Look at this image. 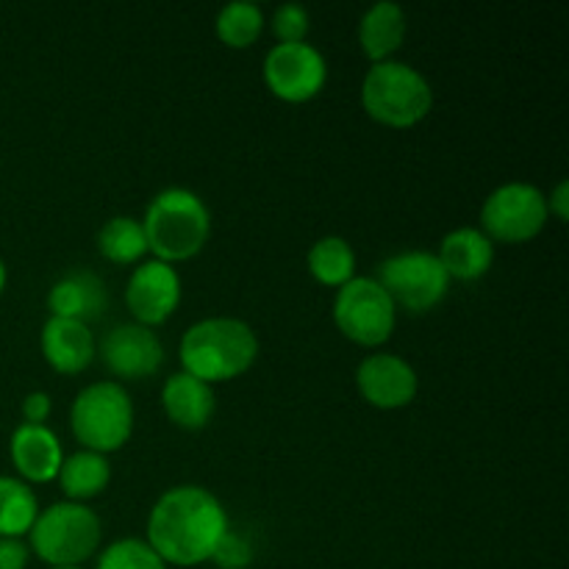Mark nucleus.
<instances>
[{"instance_id": "obj_1", "label": "nucleus", "mask_w": 569, "mask_h": 569, "mask_svg": "<svg viewBox=\"0 0 569 569\" xmlns=\"http://www.w3.org/2000/svg\"><path fill=\"white\" fill-rule=\"evenodd\" d=\"M226 506L198 483H181L161 495L148 515V539L167 567H198L228 533Z\"/></svg>"}, {"instance_id": "obj_2", "label": "nucleus", "mask_w": 569, "mask_h": 569, "mask_svg": "<svg viewBox=\"0 0 569 569\" xmlns=\"http://www.w3.org/2000/svg\"><path fill=\"white\" fill-rule=\"evenodd\" d=\"M181 370L209 387L244 376L259 359V337L237 317H206L183 331L178 345Z\"/></svg>"}, {"instance_id": "obj_3", "label": "nucleus", "mask_w": 569, "mask_h": 569, "mask_svg": "<svg viewBox=\"0 0 569 569\" xmlns=\"http://www.w3.org/2000/svg\"><path fill=\"white\" fill-rule=\"evenodd\" d=\"M153 259L176 267L206 248L211 237V211L198 192L183 187L161 189L144 209L142 220Z\"/></svg>"}, {"instance_id": "obj_4", "label": "nucleus", "mask_w": 569, "mask_h": 569, "mask_svg": "<svg viewBox=\"0 0 569 569\" xmlns=\"http://www.w3.org/2000/svg\"><path fill=\"white\" fill-rule=\"evenodd\" d=\"M361 109L387 128H415L433 109V89L417 67L389 59L372 64L361 81Z\"/></svg>"}, {"instance_id": "obj_5", "label": "nucleus", "mask_w": 569, "mask_h": 569, "mask_svg": "<svg viewBox=\"0 0 569 569\" xmlns=\"http://www.w3.org/2000/svg\"><path fill=\"white\" fill-rule=\"evenodd\" d=\"M103 539V522L87 503H61L39 511L37 522L28 531V550L50 567H81L92 559Z\"/></svg>"}, {"instance_id": "obj_6", "label": "nucleus", "mask_w": 569, "mask_h": 569, "mask_svg": "<svg viewBox=\"0 0 569 569\" xmlns=\"http://www.w3.org/2000/svg\"><path fill=\"white\" fill-rule=\"evenodd\" d=\"M72 437L83 450L109 456L126 448L133 433V403L117 381H94L76 395L70 406Z\"/></svg>"}, {"instance_id": "obj_7", "label": "nucleus", "mask_w": 569, "mask_h": 569, "mask_svg": "<svg viewBox=\"0 0 569 569\" xmlns=\"http://www.w3.org/2000/svg\"><path fill=\"white\" fill-rule=\"evenodd\" d=\"M376 281L392 298L395 309L428 315L450 292V276L431 250H400L378 264Z\"/></svg>"}, {"instance_id": "obj_8", "label": "nucleus", "mask_w": 569, "mask_h": 569, "mask_svg": "<svg viewBox=\"0 0 569 569\" xmlns=\"http://www.w3.org/2000/svg\"><path fill=\"white\" fill-rule=\"evenodd\" d=\"M333 322L339 333L361 348H381L398 326V309L376 278L356 276L337 289Z\"/></svg>"}, {"instance_id": "obj_9", "label": "nucleus", "mask_w": 569, "mask_h": 569, "mask_svg": "<svg viewBox=\"0 0 569 569\" xmlns=\"http://www.w3.org/2000/svg\"><path fill=\"white\" fill-rule=\"evenodd\" d=\"M548 220L545 192L526 181L503 183L489 192L481 206V231L500 244L531 242L545 231Z\"/></svg>"}, {"instance_id": "obj_10", "label": "nucleus", "mask_w": 569, "mask_h": 569, "mask_svg": "<svg viewBox=\"0 0 569 569\" xmlns=\"http://www.w3.org/2000/svg\"><path fill=\"white\" fill-rule=\"evenodd\" d=\"M264 83L283 103H309L328 81V61L309 42L276 44L264 56Z\"/></svg>"}, {"instance_id": "obj_11", "label": "nucleus", "mask_w": 569, "mask_h": 569, "mask_svg": "<svg viewBox=\"0 0 569 569\" xmlns=\"http://www.w3.org/2000/svg\"><path fill=\"white\" fill-rule=\"evenodd\" d=\"M183 283L172 264L159 259L139 261L126 283V306L133 322L144 328L164 326L181 306Z\"/></svg>"}, {"instance_id": "obj_12", "label": "nucleus", "mask_w": 569, "mask_h": 569, "mask_svg": "<svg viewBox=\"0 0 569 569\" xmlns=\"http://www.w3.org/2000/svg\"><path fill=\"white\" fill-rule=\"evenodd\" d=\"M356 387L359 395L381 411H398L415 403L417 392H420V376L415 367L395 353H370L361 359L359 370H356Z\"/></svg>"}, {"instance_id": "obj_13", "label": "nucleus", "mask_w": 569, "mask_h": 569, "mask_svg": "<svg viewBox=\"0 0 569 569\" xmlns=\"http://www.w3.org/2000/svg\"><path fill=\"white\" fill-rule=\"evenodd\" d=\"M100 359L111 376L122 381H139L150 378L164 365V345L156 337L153 328L139 322H122L114 326L100 342Z\"/></svg>"}, {"instance_id": "obj_14", "label": "nucleus", "mask_w": 569, "mask_h": 569, "mask_svg": "<svg viewBox=\"0 0 569 569\" xmlns=\"http://www.w3.org/2000/svg\"><path fill=\"white\" fill-rule=\"evenodd\" d=\"M39 348H42L44 361L61 376H78L98 356L92 328L78 320H64V317L44 320L42 333H39Z\"/></svg>"}, {"instance_id": "obj_15", "label": "nucleus", "mask_w": 569, "mask_h": 569, "mask_svg": "<svg viewBox=\"0 0 569 569\" xmlns=\"http://www.w3.org/2000/svg\"><path fill=\"white\" fill-rule=\"evenodd\" d=\"M11 465L20 472V481L31 483H50L56 481L64 461V450H61L59 437L50 431L48 426H28L20 422L11 433L9 442Z\"/></svg>"}, {"instance_id": "obj_16", "label": "nucleus", "mask_w": 569, "mask_h": 569, "mask_svg": "<svg viewBox=\"0 0 569 569\" xmlns=\"http://www.w3.org/2000/svg\"><path fill=\"white\" fill-rule=\"evenodd\" d=\"M106 306H109V292H106L103 278L94 276L92 270L64 272L48 292L50 317L78 320L83 326L100 320Z\"/></svg>"}, {"instance_id": "obj_17", "label": "nucleus", "mask_w": 569, "mask_h": 569, "mask_svg": "<svg viewBox=\"0 0 569 569\" xmlns=\"http://www.w3.org/2000/svg\"><path fill=\"white\" fill-rule=\"evenodd\" d=\"M161 406H164V415L178 428H183V431H200L214 417L217 398L209 383L178 370L161 387Z\"/></svg>"}, {"instance_id": "obj_18", "label": "nucleus", "mask_w": 569, "mask_h": 569, "mask_svg": "<svg viewBox=\"0 0 569 569\" xmlns=\"http://www.w3.org/2000/svg\"><path fill=\"white\" fill-rule=\"evenodd\" d=\"M437 259L442 261L450 281H478L495 264V242L481 228H456L439 242Z\"/></svg>"}, {"instance_id": "obj_19", "label": "nucleus", "mask_w": 569, "mask_h": 569, "mask_svg": "<svg viewBox=\"0 0 569 569\" xmlns=\"http://www.w3.org/2000/svg\"><path fill=\"white\" fill-rule=\"evenodd\" d=\"M406 33H409V20H406L403 6L392 3V0L372 3L359 20L361 53H365L372 64L389 61L400 48H403Z\"/></svg>"}, {"instance_id": "obj_20", "label": "nucleus", "mask_w": 569, "mask_h": 569, "mask_svg": "<svg viewBox=\"0 0 569 569\" xmlns=\"http://www.w3.org/2000/svg\"><path fill=\"white\" fill-rule=\"evenodd\" d=\"M59 487L67 500L72 503H87V500L98 498L106 492L111 481V465L109 456L92 453V450H78V453L64 456L59 470Z\"/></svg>"}, {"instance_id": "obj_21", "label": "nucleus", "mask_w": 569, "mask_h": 569, "mask_svg": "<svg viewBox=\"0 0 569 569\" xmlns=\"http://www.w3.org/2000/svg\"><path fill=\"white\" fill-rule=\"evenodd\" d=\"M311 278L328 289H339L356 278V250L342 237L317 239L306 256Z\"/></svg>"}, {"instance_id": "obj_22", "label": "nucleus", "mask_w": 569, "mask_h": 569, "mask_svg": "<svg viewBox=\"0 0 569 569\" xmlns=\"http://www.w3.org/2000/svg\"><path fill=\"white\" fill-rule=\"evenodd\" d=\"M98 253L103 259H109L111 264H139L144 261L148 250V237H144V228L137 217H111L109 222H103V228L98 231Z\"/></svg>"}, {"instance_id": "obj_23", "label": "nucleus", "mask_w": 569, "mask_h": 569, "mask_svg": "<svg viewBox=\"0 0 569 569\" xmlns=\"http://www.w3.org/2000/svg\"><path fill=\"white\" fill-rule=\"evenodd\" d=\"M39 517L37 492L26 481L0 476V537L22 539Z\"/></svg>"}, {"instance_id": "obj_24", "label": "nucleus", "mask_w": 569, "mask_h": 569, "mask_svg": "<svg viewBox=\"0 0 569 569\" xmlns=\"http://www.w3.org/2000/svg\"><path fill=\"white\" fill-rule=\"evenodd\" d=\"M264 11H261L259 3H250V0L226 3L217 11L214 20V31L220 37V42L233 50L253 48L261 33H264Z\"/></svg>"}, {"instance_id": "obj_25", "label": "nucleus", "mask_w": 569, "mask_h": 569, "mask_svg": "<svg viewBox=\"0 0 569 569\" xmlns=\"http://www.w3.org/2000/svg\"><path fill=\"white\" fill-rule=\"evenodd\" d=\"M94 569H167L144 539H117L100 553Z\"/></svg>"}, {"instance_id": "obj_26", "label": "nucleus", "mask_w": 569, "mask_h": 569, "mask_svg": "<svg viewBox=\"0 0 569 569\" xmlns=\"http://www.w3.org/2000/svg\"><path fill=\"white\" fill-rule=\"evenodd\" d=\"M272 37L278 39V44H292V42H306L311 28L309 9H303L300 3H283L272 11Z\"/></svg>"}, {"instance_id": "obj_27", "label": "nucleus", "mask_w": 569, "mask_h": 569, "mask_svg": "<svg viewBox=\"0 0 569 569\" xmlns=\"http://www.w3.org/2000/svg\"><path fill=\"white\" fill-rule=\"evenodd\" d=\"M211 561L220 569H244L253 561V545H250L248 537L228 528V533L220 539L214 553H211Z\"/></svg>"}, {"instance_id": "obj_28", "label": "nucleus", "mask_w": 569, "mask_h": 569, "mask_svg": "<svg viewBox=\"0 0 569 569\" xmlns=\"http://www.w3.org/2000/svg\"><path fill=\"white\" fill-rule=\"evenodd\" d=\"M53 411V400H50L48 392H28L26 400H22V420L28 426H44Z\"/></svg>"}, {"instance_id": "obj_29", "label": "nucleus", "mask_w": 569, "mask_h": 569, "mask_svg": "<svg viewBox=\"0 0 569 569\" xmlns=\"http://www.w3.org/2000/svg\"><path fill=\"white\" fill-rule=\"evenodd\" d=\"M31 550L22 539L0 537V569H26Z\"/></svg>"}, {"instance_id": "obj_30", "label": "nucleus", "mask_w": 569, "mask_h": 569, "mask_svg": "<svg viewBox=\"0 0 569 569\" xmlns=\"http://www.w3.org/2000/svg\"><path fill=\"white\" fill-rule=\"evenodd\" d=\"M545 200H548V214L565 222L569 217V183L567 181L556 183L553 192L545 194Z\"/></svg>"}, {"instance_id": "obj_31", "label": "nucleus", "mask_w": 569, "mask_h": 569, "mask_svg": "<svg viewBox=\"0 0 569 569\" xmlns=\"http://www.w3.org/2000/svg\"><path fill=\"white\" fill-rule=\"evenodd\" d=\"M6 281H9V272H6V264H3V259H0V295H3V289H6Z\"/></svg>"}, {"instance_id": "obj_32", "label": "nucleus", "mask_w": 569, "mask_h": 569, "mask_svg": "<svg viewBox=\"0 0 569 569\" xmlns=\"http://www.w3.org/2000/svg\"><path fill=\"white\" fill-rule=\"evenodd\" d=\"M50 569H83V567H50Z\"/></svg>"}]
</instances>
